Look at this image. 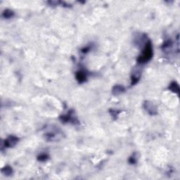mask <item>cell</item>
Returning a JSON list of instances; mask_svg holds the SVG:
<instances>
[{
  "mask_svg": "<svg viewBox=\"0 0 180 180\" xmlns=\"http://www.w3.org/2000/svg\"><path fill=\"white\" fill-rule=\"evenodd\" d=\"M154 55V50H153L152 42L150 40H148L145 43L141 53L137 58V63L139 65H142L149 62L152 59Z\"/></svg>",
  "mask_w": 180,
  "mask_h": 180,
  "instance_id": "1",
  "label": "cell"
},
{
  "mask_svg": "<svg viewBox=\"0 0 180 180\" xmlns=\"http://www.w3.org/2000/svg\"><path fill=\"white\" fill-rule=\"evenodd\" d=\"M60 120L64 123L67 122H71L74 124H78L80 122L78 121V118L75 116L73 110H69L68 113L66 115H63L60 117Z\"/></svg>",
  "mask_w": 180,
  "mask_h": 180,
  "instance_id": "2",
  "label": "cell"
},
{
  "mask_svg": "<svg viewBox=\"0 0 180 180\" xmlns=\"http://www.w3.org/2000/svg\"><path fill=\"white\" fill-rule=\"evenodd\" d=\"M143 106V108L145 109V110L148 112V113L151 115V116H156V115L158 114V109H157V107L155 106L151 101H144Z\"/></svg>",
  "mask_w": 180,
  "mask_h": 180,
  "instance_id": "3",
  "label": "cell"
},
{
  "mask_svg": "<svg viewBox=\"0 0 180 180\" xmlns=\"http://www.w3.org/2000/svg\"><path fill=\"white\" fill-rule=\"evenodd\" d=\"M19 139L17 137L15 136H10L6 139L4 141V146L6 148H10V147H13L16 146L17 143L18 142Z\"/></svg>",
  "mask_w": 180,
  "mask_h": 180,
  "instance_id": "4",
  "label": "cell"
},
{
  "mask_svg": "<svg viewBox=\"0 0 180 180\" xmlns=\"http://www.w3.org/2000/svg\"><path fill=\"white\" fill-rule=\"evenodd\" d=\"M141 78V71L139 68H136L135 70L131 75V85H135L139 82Z\"/></svg>",
  "mask_w": 180,
  "mask_h": 180,
  "instance_id": "5",
  "label": "cell"
},
{
  "mask_svg": "<svg viewBox=\"0 0 180 180\" xmlns=\"http://www.w3.org/2000/svg\"><path fill=\"white\" fill-rule=\"evenodd\" d=\"M75 78L79 83H84L87 80V73L85 70H79L76 72Z\"/></svg>",
  "mask_w": 180,
  "mask_h": 180,
  "instance_id": "6",
  "label": "cell"
},
{
  "mask_svg": "<svg viewBox=\"0 0 180 180\" xmlns=\"http://www.w3.org/2000/svg\"><path fill=\"white\" fill-rule=\"evenodd\" d=\"M174 42L172 40L168 39L164 42V43L162 45V50L164 52H168V51H171L172 47H173Z\"/></svg>",
  "mask_w": 180,
  "mask_h": 180,
  "instance_id": "7",
  "label": "cell"
},
{
  "mask_svg": "<svg viewBox=\"0 0 180 180\" xmlns=\"http://www.w3.org/2000/svg\"><path fill=\"white\" fill-rule=\"evenodd\" d=\"M168 89L170 90L172 92L177 94L179 96V84L177 83L176 81H173L170 84L169 87H168Z\"/></svg>",
  "mask_w": 180,
  "mask_h": 180,
  "instance_id": "8",
  "label": "cell"
},
{
  "mask_svg": "<svg viewBox=\"0 0 180 180\" xmlns=\"http://www.w3.org/2000/svg\"><path fill=\"white\" fill-rule=\"evenodd\" d=\"M124 90H125V89H124V87H123V86L120 85H115L114 87H113L112 93H113V94L115 96H118V95H120V94H121L123 93L124 91Z\"/></svg>",
  "mask_w": 180,
  "mask_h": 180,
  "instance_id": "9",
  "label": "cell"
},
{
  "mask_svg": "<svg viewBox=\"0 0 180 180\" xmlns=\"http://www.w3.org/2000/svg\"><path fill=\"white\" fill-rule=\"evenodd\" d=\"M1 172L6 176H10L13 174V169L10 166H6L1 170Z\"/></svg>",
  "mask_w": 180,
  "mask_h": 180,
  "instance_id": "10",
  "label": "cell"
},
{
  "mask_svg": "<svg viewBox=\"0 0 180 180\" xmlns=\"http://www.w3.org/2000/svg\"><path fill=\"white\" fill-rule=\"evenodd\" d=\"M2 16H4V18H12V17L14 16V13H13V11L7 9V10H5L4 11Z\"/></svg>",
  "mask_w": 180,
  "mask_h": 180,
  "instance_id": "11",
  "label": "cell"
},
{
  "mask_svg": "<svg viewBox=\"0 0 180 180\" xmlns=\"http://www.w3.org/2000/svg\"><path fill=\"white\" fill-rule=\"evenodd\" d=\"M49 158V155L47 154H42L37 157V160L40 162H46Z\"/></svg>",
  "mask_w": 180,
  "mask_h": 180,
  "instance_id": "12",
  "label": "cell"
},
{
  "mask_svg": "<svg viewBox=\"0 0 180 180\" xmlns=\"http://www.w3.org/2000/svg\"><path fill=\"white\" fill-rule=\"evenodd\" d=\"M128 162H129L130 163L132 164V165L137 163V154H133L132 155V156L130 157L129 160H128Z\"/></svg>",
  "mask_w": 180,
  "mask_h": 180,
  "instance_id": "13",
  "label": "cell"
},
{
  "mask_svg": "<svg viewBox=\"0 0 180 180\" xmlns=\"http://www.w3.org/2000/svg\"><path fill=\"white\" fill-rule=\"evenodd\" d=\"M119 110H114V109H110V113L111 114L112 117L113 118H117V117H118V115L120 113Z\"/></svg>",
  "mask_w": 180,
  "mask_h": 180,
  "instance_id": "14",
  "label": "cell"
},
{
  "mask_svg": "<svg viewBox=\"0 0 180 180\" xmlns=\"http://www.w3.org/2000/svg\"><path fill=\"white\" fill-rule=\"evenodd\" d=\"M90 49H91V47H90L89 46H87V47H85V48H83V49H82L81 51L82 53H87L88 51H89Z\"/></svg>",
  "mask_w": 180,
  "mask_h": 180,
  "instance_id": "15",
  "label": "cell"
}]
</instances>
